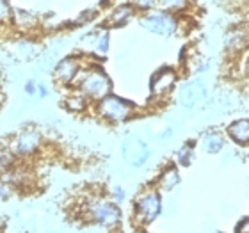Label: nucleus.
<instances>
[{
	"mask_svg": "<svg viewBox=\"0 0 249 233\" xmlns=\"http://www.w3.org/2000/svg\"><path fill=\"white\" fill-rule=\"evenodd\" d=\"M77 84L80 91L91 98L102 100L110 94V78L105 75L102 68H91L84 72Z\"/></svg>",
	"mask_w": 249,
	"mask_h": 233,
	"instance_id": "nucleus-1",
	"label": "nucleus"
},
{
	"mask_svg": "<svg viewBox=\"0 0 249 233\" xmlns=\"http://www.w3.org/2000/svg\"><path fill=\"white\" fill-rule=\"evenodd\" d=\"M86 212H88V219L91 223H96L105 228H114L121 221V210L118 208V205L105 201V199L89 203Z\"/></svg>",
	"mask_w": 249,
	"mask_h": 233,
	"instance_id": "nucleus-2",
	"label": "nucleus"
},
{
	"mask_svg": "<svg viewBox=\"0 0 249 233\" xmlns=\"http://www.w3.org/2000/svg\"><path fill=\"white\" fill-rule=\"evenodd\" d=\"M134 212L135 217L139 219V223L142 224H150L153 223L159 214L162 212V199L160 194L155 191L146 192L142 196H139L134 203Z\"/></svg>",
	"mask_w": 249,
	"mask_h": 233,
	"instance_id": "nucleus-3",
	"label": "nucleus"
},
{
	"mask_svg": "<svg viewBox=\"0 0 249 233\" xmlns=\"http://www.w3.org/2000/svg\"><path fill=\"white\" fill-rule=\"evenodd\" d=\"M98 110L105 119H109L112 123H121V121L128 119L130 112H132V104L124 102L123 98L109 94V96L100 100Z\"/></svg>",
	"mask_w": 249,
	"mask_h": 233,
	"instance_id": "nucleus-4",
	"label": "nucleus"
},
{
	"mask_svg": "<svg viewBox=\"0 0 249 233\" xmlns=\"http://www.w3.org/2000/svg\"><path fill=\"white\" fill-rule=\"evenodd\" d=\"M121 151H123V159L132 167L144 166L146 161L150 159V150H148V146L139 137H126Z\"/></svg>",
	"mask_w": 249,
	"mask_h": 233,
	"instance_id": "nucleus-5",
	"label": "nucleus"
},
{
	"mask_svg": "<svg viewBox=\"0 0 249 233\" xmlns=\"http://www.w3.org/2000/svg\"><path fill=\"white\" fill-rule=\"evenodd\" d=\"M141 25L144 27L146 31L164 37H169L173 32L177 31V20L171 15H167V13H157V15L144 16L141 20Z\"/></svg>",
	"mask_w": 249,
	"mask_h": 233,
	"instance_id": "nucleus-6",
	"label": "nucleus"
},
{
	"mask_svg": "<svg viewBox=\"0 0 249 233\" xmlns=\"http://www.w3.org/2000/svg\"><path fill=\"white\" fill-rule=\"evenodd\" d=\"M41 146V135L36 130H23L16 135V139L11 144V150L15 151L16 157H27L36 153Z\"/></svg>",
	"mask_w": 249,
	"mask_h": 233,
	"instance_id": "nucleus-7",
	"label": "nucleus"
},
{
	"mask_svg": "<svg viewBox=\"0 0 249 233\" xmlns=\"http://www.w3.org/2000/svg\"><path fill=\"white\" fill-rule=\"evenodd\" d=\"M207 96V89L199 80H192V82L185 84L180 89V104L185 109H192L194 105H197L203 98Z\"/></svg>",
	"mask_w": 249,
	"mask_h": 233,
	"instance_id": "nucleus-8",
	"label": "nucleus"
},
{
	"mask_svg": "<svg viewBox=\"0 0 249 233\" xmlns=\"http://www.w3.org/2000/svg\"><path fill=\"white\" fill-rule=\"evenodd\" d=\"M175 80H177V73L173 72L171 68H164L160 72H157L150 82L151 93L157 94V96L167 93V91L175 86Z\"/></svg>",
	"mask_w": 249,
	"mask_h": 233,
	"instance_id": "nucleus-9",
	"label": "nucleus"
},
{
	"mask_svg": "<svg viewBox=\"0 0 249 233\" xmlns=\"http://www.w3.org/2000/svg\"><path fill=\"white\" fill-rule=\"evenodd\" d=\"M78 72H80V66L75 57H64L62 61L57 62L55 66V77H57L59 82L62 84H70L77 78Z\"/></svg>",
	"mask_w": 249,
	"mask_h": 233,
	"instance_id": "nucleus-10",
	"label": "nucleus"
},
{
	"mask_svg": "<svg viewBox=\"0 0 249 233\" xmlns=\"http://www.w3.org/2000/svg\"><path fill=\"white\" fill-rule=\"evenodd\" d=\"M230 137L239 143V144H246L249 143V119H239L228 126Z\"/></svg>",
	"mask_w": 249,
	"mask_h": 233,
	"instance_id": "nucleus-11",
	"label": "nucleus"
},
{
	"mask_svg": "<svg viewBox=\"0 0 249 233\" xmlns=\"http://www.w3.org/2000/svg\"><path fill=\"white\" fill-rule=\"evenodd\" d=\"M224 146V137L221 134H217V132H210V134H207L205 137H203V148H205V151H208V153H219V151L223 150Z\"/></svg>",
	"mask_w": 249,
	"mask_h": 233,
	"instance_id": "nucleus-12",
	"label": "nucleus"
},
{
	"mask_svg": "<svg viewBox=\"0 0 249 233\" xmlns=\"http://www.w3.org/2000/svg\"><path fill=\"white\" fill-rule=\"evenodd\" d=\"M132 13H134L132 5H128V4H126V5H120V7H116V11L112 13V16L109 18V21L114 27L124 25V23L128 21L130 16H132Z\"/></svg>",
	"mask_w": 249,
	"mask_h": 233,
	"instance_id": "nucleus-13",
	"label": "nucleus"
},
{
	"mask_svg": "<svg viewBox=\"0 0 249 233\" xmlns=\"http://www.w3.org/2000/svg\"><path fill=\"white\" fill-rule=\"evenodd\" d=\"M178 183H180V175H178V171L175 169V167L166 169L164 175L160 176V185H162V189H166V191L175 189Z\"/></svg>",
	"mask_w": 249,
	"mask_h": 233,
	"instance_id": "nucleus-14",
	"label": "nucleus"
},
{
	"mask_svg": "<svg viewBox=\"0 0 249 233\" xmlns=\"http://www.w3.org/2000/svg\"><path fill=\"white\" fill-rule=\"evenodd\" d=\"M16 161V153L13 150H7V148H0V171L5 173L9 171L11 166L15 164Z\"/></svg>",
	"mask_w": 249,
	"mask_h": 233,
	"instance_id": "nucleus-15",
	"label": "nucleus"
},
{
	"mask_svg": "<svg viewBox=\"0 0 249 233\" xmlns=\"http://www.w3.org/2000/svg\"><path fill=\"white\" fill-rule=\"evenodd\" d=\"M86 105H88V100H86L84 93L71 94V96H68L66 98V107L70 110H84L86 109Z\"/></svg>",
	"mask_w": 249,
	"mask_h": 233,
	"instance_id": "nucleus-16",
	"label": "nucleus"
},
{
	"mask_svg": "<svg viewBox=\"0 0 249 233\" xmlns=\"http://www.w3.org/2000/svg\"><path fill=\"white\" fill-rule=\"evenodd\" d=\"M16 21H18V25H25V27H31L36 23V16L32 15V13H27L23 9H16Z\"/></svg>",
	"mask_w": 249,
	"mask_h": 233,
	"instance_id": "nucleus-17",
	"label": "nucleus"
},
{
	"mask_svg": "<svg viewBox=\"0 0 249 233\" xmlns=\"http://www.w3.org/2000/svg\"><path fill=\"white\" fill-rule=\"evenodd\" d=\"M177 161L180 166H189L192 161V146L191 144H185L182 150L177 153Z\"/></svg>",
	"mask_w": 249,
	"mask_h": 233,
	"instance_id": "nucleus-18",
	"label": "nucleus"
},
{
	"mask_svg": "<svg viewBox=\"0 0 249 233\" xmlns=\"http://www.w3.org/2000/svg\"><path fill=\"white\" fill-rule=\"evenodd\" d=\"M11 15H13V11L9 7V2L7 0H0V23L11 20Z\"/></svg>",
	"mask_w": 249,
	"mask_h": 233,
	"instance_id": "nucleus-19",
	"label": "nucleus"
},
{
	"mask_svg": "<svg viewBox=\"0 0 249 233\" xmlns=\"http://www.w3.org/2000/svg\"><path fill=\"white\" fill-rule=\"evenodd\" d=\"M107 50H109V32H105L98 37V52L105 54Z\"/></svg>",
	"mask_w": 249,
	"mask_h": 233,
	"instance_id": "nucleus-20",
	"label": "nucleus"
},
{
	"mask_svg": "<svg viewBox=\"0 0 249 233\" xmlns=\"http://www.w3.org/2000/svg\"><path fill=\"white\" fill-rule=\"evenodd\" d=\"M160 2L167 9H178V7H182L185 0H160Z\"/></svg>",
	"mask_w": 249,
	"mask_h": 233,
	"instance_id": "nucleus-21",
	"label": "nucleus"
},
{
	"mask_svg": "<svg viewBox=\"0 0 249 233\" xmlns=\"http://www.w3.org/2000/svg\"><path fill=\"white\" fill-rule=\"evenodd\" d=\"M157 0H134V4H135V7H139V9H150L151 5L155 4Z\"/></svg>",
	"mask_w": 249,
	"mask_h": 233,
	"instance_id": "nucleus-22",
	"label": "nucleus"
},
{
	"mask_svg": "<svg viewBox=\"0 0 249 233\" xmlns=\"http://www.w3.org/2000/svg\"><path fill=\"white\" fill-rule=\"evenodd\" d=\"M11 194V189L9 185H7V181H0V199H7Z\"/></svg>",
	"mask_w": 249,
	"mask_h": 233,
	"instance_id": "nucleus-23",
	"label": "nucleus"
},
{
	"mask_svg": "<svg viewBox=\"0 0 249 233\" xmlns=\"http://www.w3.org/2000/svg\"><path fill=\"white\" fill-rule=\"evenodd\" d=\"M112 196H114V199L118 203L123 201V199H124V191H123V189H120V187H116V189H114V194H112Z\"/></svg>",
	"mask_w": 249,
	"mask_h": 233,
	"instance_id": "nucleus-24",
	"label": "nucleus"
},
{
	"mask_svg": "<svg viewBox=\"0 0 249 233\" xmlns=\"http://www.w3.org/2000/svg\"><path fill=\"white\" fill-rule=\"evenodd\" d=\"M25 93L27 94H36V84H34V80H29V82L25 84Z\"/></svg>",
	"mask_w": 249,
	"mask_h": 233,
	"instance_id": "nucleus-25",
	"label": "nucleus"
},
{
	"mask_svg": "<svg viewBox=\"0 0 249 233\" xmlns=\"http://www.w3.org/2000/svg\"><path fill=\"white\" fill-rule=\"evenodd\" d=\"M237 232H249V217L244 219V221L237 226Z\"/></svg>",
	"mask_w": 249,
	"mask_h": 233,
	"instance_id": "nucleus-26",
	"label": "nucleus"
},
{
	"mask_svg": "<svg viewBox=\"0 0 249 233\" xmlns=\"http://www.w3.org/2000/svg\"><path fill=\"white\" fill-rule=\"evenodd\" d=\"M37 91H39V96H41V98H45V96H47V89H45V86H39V88H37Z\"/></svg>",
	"mask_w": 249,
	"mask_h": 233,
	"instance_id": "nucleus-27",
	"label": "nucleus"
}]
</instances>
